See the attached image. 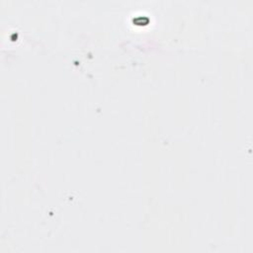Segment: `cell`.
I'll return each mask as SVG.
<instances>
[{"label": "cell", "mask_w": 253, "mask_h": 253, "mask_svg": "<svg viewBox=\"0 0 253 253\" xmlns=\"http://www.w3.org/2000/svg\"><path fill=\"white\" fill-rule=\"evenodd\" d=\"M133 21L136 25H146L149 23V19L146 16H136Z\"/></svg>", "instance_id": "obj_1"}]
</instances>
